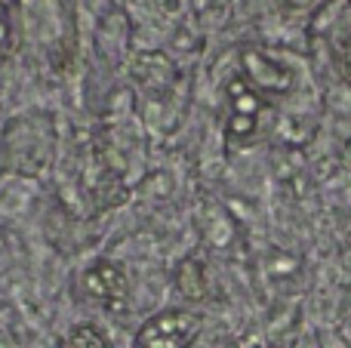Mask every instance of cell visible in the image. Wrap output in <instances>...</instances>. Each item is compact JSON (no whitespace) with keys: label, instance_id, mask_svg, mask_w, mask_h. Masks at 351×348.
I'll return each instance as SVG.
<instances>
[{"label":"cell","instance_id":"1","mask_svg":"<svg viewBox=\"0 0 351 348\" xmlns=\"http://www.w3.org/2000/svg\"><path fill=\"white\" fill-rule=\"evenodd\" d=\"M56 148L49 114H25L10 121L3 133V164L22 176H37L49 166Z\"/></svg>","mask_w":351,"mask_h":348},{"label":"cell","instance_id":"2","mask_svg":"<svg viewBox=\"0 0 351 348\" xmlns=\"http://www.w3.org/2000/svg\"><path fill=\"white\" fill-rule=\"evenodd\" d=\"M200 314L188 308H167L148 318L136 333V348H191L200 336Z\"/></svg>","mask_w":351,"mask_h":348},{"label":"cell","instance_id":"3","mask_svg":"<svg viewBox=\"0 0 351 348\" xmlns=\"http://www.w3.org/2000/svg\"><path fill=\"white\" fill-rule=\"evenodd\" d=\"M241 62H243V74H247L250 86L256 92H268V96H287L293 90V74L287 65L280 62L268 59L262 49H253L247 47L241 53Z\"/></svg>","mask_w":351,"mask_h":348},{"label":"cell","instance_id":"4","mask_svg":"<svg viewBox=\"0 0 351 348\" xmlns=\"http://www.w3.org/2000/svg\"><path fill=\"white\" fill-rule=\"evenodd\" d=\"M84 287L93 299L105 302V306H117L127 296V271L111 259H96L84 271Z\"/></svg>","mask_w":351,"mask_h":348},{"label":"cell","instance_id":"5","mask_svg":"<svg viewBox=\"0 0 351 348\" xmlns=\"http://www.w3.org/2000/svg\"><path fill=\"white\" fill-rule=\"evenodd\" d=\"M262 99L256 96L253 86L247 84H231V121H228V136L231 139H250L256 133V123L262 114Z\"/></svg>","mask_w":351,"mask_h":348},{"label":"cell","instance_id":"6","mask_svg":"<svg viewBox=\"0 0 351 348\" xmlns=\"http://www.w3.org/2000/svg\"><path fill=\"white\" fill-rule=\"evenodd\" d=\"M133 74L142 80L145 86H164V84H170V77H173V65L164 59L160 53H152V55H142L139 62L133 65Z\"/></svg>","mask_w":351,"mask_h":348},{"label":"cell","instance_id":"7","mask_svg":"<svg viewBox=\"0 0 351 348\" xmlns=\"http://www.w3.org/2000/svg\"><path fill=\"white\" fill-rule=\"evenodd\" d=\"M176 287H179V293L185 296V299H204L206 296V277H204L200 262L185 259V262L179 265V271H176Z\"/></svg>","mask_w":351,"mask_h":348},{"label":"cell","instance_id":"8","mask_svg":"<svg viewBox=\"0 0 351 348\" xmlns=\"http://www.w3.org/2000/svg\"><path fill=\"white\" fill-rule=\"evenodd\" d=\"M68 348H111V343L105 339L102 330H96V327L90 324H80L71 330V336H68Z\"/></svg>","mask_w":351,"mask_h":348},{"label":"cell","instance_id":"9","mask_svg":"<svg viewBox=\"0 0 351 348\" xmlns=\"http://www.w3.org/2000/svg\"><path fill=\"white\" fill-rule=\"evenodd\" d=\"M336 68H339V74L351 84V40L336 47Z\"/></svg>","mask_w":351,"mask_h":348},{"label":"cell","instance_id":"10","mask_svg":"<svg viewBox=\"0 0 351 348\" xmlns=\"http://www.w3.org/2000/svg\"><path fill=\"white\" fill-rule=\"evenodd\" d=\"M6 34H10V28H6V10L0 3V43H6Z\"/></svg>","mask_w":351,"mask_h":348},{"label":"cell","instance_id":"11","mask_svg":"<svg viewBox=\"0 0 351 348\" xmlns=\"http://www.w3.org/2000/svg\"><path fill=\"white\" fill-rule=\"evenodd\" d=\"M348 3H351V0H348Z\"/></svg>","mask_w":351,"mask_h":348}]
</instances>
